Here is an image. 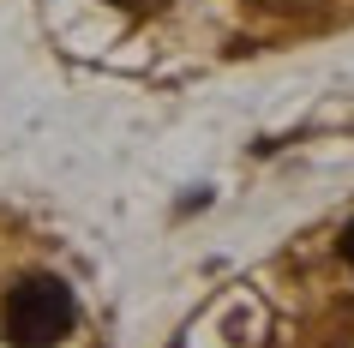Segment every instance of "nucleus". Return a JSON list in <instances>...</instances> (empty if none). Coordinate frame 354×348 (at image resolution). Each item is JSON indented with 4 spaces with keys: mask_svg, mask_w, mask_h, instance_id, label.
<instances>
[{
    "mask_svg": "<svg viewBox=\"0 0 354 348\" xmlns=\"http://www.w3.org/2000/svg\"><path fill=\"white\" fill-rule=\"evenodd\" d=\"M78 306H73V289L66 282H48V276H30L6 294L0 306V330L12 348H55L66 330H73Z\"/></svg>",
    "mask_w": 354,
    "mask_h": 348,
    "instance_id": "nucleus-1",
    "label": "nucleus"
},
{
    "mask_svg": "<svg viewBox=\"0 0 354 348\" xmlns=\"http://www.w3.org/2000/svg\"><path fill=\"white\" fill-rule=\"evenodd\" d=\"M109 6H127V12H138V6H150V0H109Z\"/></svg>",
    "mask_w": 354,
    "mask_h": 348,
    "instance_id": "nucleus-3",
    "label": "nucleus"
},
{
    "mask_svg": "<svg viewBox=\"0 0 354 348\" xmlns=\"http://www.w3.org/2000/svg\"><path fill=\"white\" fill-rule=\"evenodd\" d=\"M342 258H348V264H354V222H348V228H342Z\"/></svg>",
    "mask_w": 354,
    "mask_h": 348,
    "instance_id": "nucleus-2",
    "label": "nucleus"
}]
</instances>
